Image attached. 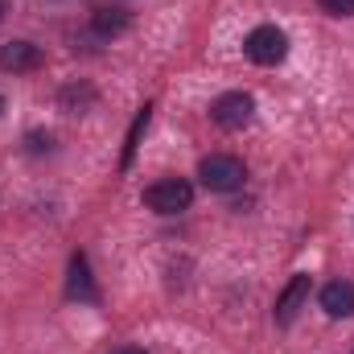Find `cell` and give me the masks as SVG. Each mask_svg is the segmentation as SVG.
Instances as JSON below:
<instances>
[{
	"instance_id": "5b68a950",
	"label": "cell",
	"mask_w": 354,
	"mask_h": 354,
	"mask_svg": "<svg viewBox=\"0 0 354 354\" xmlns=\"http://www.w3.org/2000/svg\"><path fill=\"white\" fill-rule=\"evenodd\" d=\"M309 292H313V276H309V272H297V276H288V284L280 288V297H276V309H272L276 326H292V322H297V313L309 305Z\"/></svg>"
},
{
	"instance_id": "5bb4252c",
	"label": "cell",
	"mask_w": 354,
	"mask_h": 354,
	"mask_svg": "<svg viewBox=\"0 0 354 354\" xmlns=\"http://www.w3.org/2000/svg\"><path fill=\"white\" fill-rule=\"evenodd\" d=\"M111 354H145V351H140V346H115Z\"/></svg>"
},
{
	"instance_id": "9a60e30c",
	"label": "cell",
	"mask_w": 354,
	"mask_h": 354,
	"mask_svg": "<svg viewBox=\"0 0 354 354\" xmlns=\"http://www.w3.org/2000/svg\"><path fill=\"white\" fill-rule=\"evenodd\" d=\"M4 12H8V4H4V0H0V21H4Z\"/></svg>"
},
{
	"instance_id": "8992f818",
	"label": "cell",
	"mask_w": 354,
	"mask_h": 354,
	"mask_svg": "<svg viewBox=\"0 0 354 354\" xmlns=\"http://www.w3.org/2000/svg\"><path fill=\"white\" fill-rule=\"evenodd\" d=\"M41 62H46L41 46H33V41H25V37L0 46V71H4V75H29V71H37Z\"/></svg>"
},
{
	"instance_id": "3957f363",
	"label": "cell",
	"mask_w": 354,
	"mask_h": 354,
	"mask_svg": "<svg viewBox=\"0 0 354 354\" xmlns=\"http://www.w3.org/2000/svg\"><path fill=\"white\" fill-rule=\"evenodd\" d=\"M189 202H194V185L185 177H157L145 189V206L153 214H181V210H189Z\"/></svg>"
},
{
	"instance_id": "52a82bcc",
	"label": "cell",
	"mask_w": 354,
	"mask_h": 354,
	"mask_svg": "<svg viewBox=\"0 0 354 354\" xmlns=\"http://www.w3.org/2000/svg\"><path fill=\"white\" fill-rule=\"evenodd\" d=\"M66 297L71 301H99V288H95V276L83 252L71 256V276H66Z\"/></svg>"
},
{
	"instance_id": "6da1fadb",
	"label": "cell",
	"mask_w": 354,
	"mask_h": 354,
	"mask_svg": "<svg viewBox=\"0 0 354 354\" xmlns=\"http://www.w3.org/2000/svg\"><path fill=\"white\" fill-rule=\"evenodd\" d=\"M198 181H202L210 194H235V189H243L248 169H243V161L231 157V153H210V157L198 161Z\"/></svg>"
},
{
	"instance_id": "2e32d148",
	"label": "cell",
	"mask_w": 354,
	"mask_h": 354,
	"mask_svg": "<svg viewBox=\"0 0 354 354\" xmlns=\"http://www.w3.org/2000/svg\"><path fill=\"white\" fill-rule=\"evenodd\" d=\"M0 115H4V95H0Z\"/></svg>"
},
{
	"instance_id": "30bf717a",
	"label": "cell",
	"mask_w": 354,
	"mask_h": 354,
	"mask_svg": "<svg viewBox=\"0 0 354 354\" xmlns=\"http://www.w3.org/2000/svg\"><path fill=\"white\" fill-rule=\"evenodd\" d=\"M149 115H153V107L145 103V107H140V115H136V120H132V128H128V140H124V169L132 165V153H136V145H140V132L149 128Z\"/></svg>"
},
{
	"instance_id": "4fadbf2b",
	"label": "cell",
	"mask_w": 354,
	"mask_h": 354,
	"mask_svg": "<svg viewBox=\"0 0 354 354\" xmlns=\"http://www.w3.org/2000/svg\"><path fill=\"white\" fill-rule=\"evenodd\" d=\"M317 4H322L330 17H351L354 12V0H317Z\"/></svg>"
},
{
	"instance_id": "7c38bea8",
	"label": "cell",
	"mask_w": 354,
	"mask_h": 354,
	"mask_svg": "<svg viewBox=\"0 0 354 354\" xmlns=\"http://www.w3.org/2000/svg\"><path fill=\"white\" fill-rule=\"evenodd\" d=\"M29 153H54V136L50 132H29Z\"/></svg>"
},
{
	"instance_id": "7a4b0ae2",
	"label": "cell",
	"mask_w": 354,
	"mask_h": 354,
	"mask_svg": "<svg viewBox=\"0 0 354 354\" xmlns=\"http://www.w3.org/2000/svg\"><path fill=\"white\" fill-rule=\"evenodd\" d=\"M243 54L248 62L256 66H280L288 58V33L276 29V25H256L248 37H243Z\"/></svg>"
},
{
	"instance_id": "9c48e42d",
	"label": "cell",
	"mask_w": 354,
	"mask_h": 354,
	"mask_svg": "<svg viewBox=\"0 0 354 354\" xmlns=\"http://www.w3.org/2000/svg\"><path fill=\"white\" fill-rule=\"evenodd\" d=\"M91 29H95V37H120L128 29V12L124 8H95L91 12Z\"/></svg>"
},
{
	"instance_id": "ba28073f",
	"label": "cell",
	"mask_w": 354,
	"mask_h": 354,
	"mask_svg": "<svg viewBox=\"0 0 354 354\" xmlns=\"http://www.w3.org/2000/svg\"><path fill=\"white\" fill-rule=\"evenodd\" d=\"M326 317H354V280H330L322 288Z\"/></svg>"
},
{
	"instance_id": "8fae6325",
	"label": "cell",
	"mask_w": 354,
	"mask_h": 354,
	"mask_svg": "<svg viewBox=\"0 0 354 354\" xmlns=\"http://www.w3.org/2000/svg\"><path fill=\"white\" fill-rule=\"evenodd\" d=\"M58 103H62V111L79 115L83 107H91V103H95V91H91V87H66L62 95H58Z\"/></svg>"
},
{
	"instance_id": "277c9868",
	"label": "cell",
	"mask_w": 354,
	"mask_h": 354,
	"mask_svg": "<svg viewBox=\"0 0 354 354\" xmlns=\"http://www.w3.org/2000/svg\"><path fill=\"white\" fill-rule=\"evenodd\" d=\"M210 120L218 128H227V132H239V128H248L256 120V99L248 91H227V95H218L210 103Z\"/></svg>"
}]
</instances>
